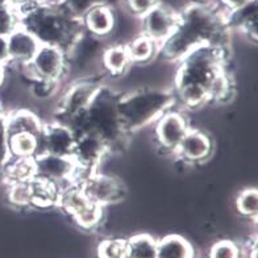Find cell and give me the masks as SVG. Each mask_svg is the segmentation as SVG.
<instances>
[{"instance_id":"obj_1","label":"cell","mask_w":258,"mask_h":258,"mask_svg":"<svg viewBox=\"0 0 258 258\" xmlns=\"http://www.w3.org/2000/svg\"><path fill=\"white\" fill-rule=\"evenodd\" d=\"M229 32L225 11L212 3H190L178 12L177 25L160 45L158 53L167 61L179 62L198 46L210 45L227 49Z\"/></svg>"},{"instance_id":"obj_2","label":"cell","mask_w":258,"mask_h":258,"mask_svg":"<svg viewBox=\"0 0 258 258\" xmlns=\"http://www.w3.org/2000/svg\"><path fill=\"white\" fill-rule=\"evenodd\" d=\"M19 25L28 31L41 45H50L70 53L86 33L82 19L55 0H34L16 8Z\"/></svg>"},{"instance_id":"obj_3","label":"cell","mask_w":258,"mask_h":258,"mask_svg":"<svg viewBox=\"0 0 258 258\" xmlns=\"http://www.w3.org/2000/svg\"><path fill=\"white\" fill-rule=\"evenodd\" d=\"M227 49L203 45L192 49L179 61L174 81V96L188 108L211 102V91L224 72Z\"/></svg>"},{"instance_id":"obj_4","label":"cell","mask_w":258,"mask_h":258,"mask_svg":"<svg viewBox=\"0 0 258 258\" xmlns=\"http://www.w3.org/2000/svg\"><path fill=\"white\" fill-rule=\"evenodd\" d=\"M119 98L120 95L112 90L100 86L90 104L64 125L72 129L75 136L91 135L98 137L108 146L109 152L120 148L128 133L120 120Z\"/></svg>"},{"instance_id":"obj_5","label":"cell","mask_w":258,"mask_h":258,"mask_svg":"<svg viewBox=\"0 0 258 258\" xmlns=\"http://www.w3.org/2000/svg\"><path fill=\"white\" fill-rule=\"evenodd\" d=\"M175 102L177 99L170 90L144 87L120 95L117 109L125 132L131 133L160 119Z\"/></svg>"},{"instance_id":"obj_6","label":"cell","mask_w":258,"mask_h":258,"mask_svg":"<svg viewBox=\"0 0 258 258\" xmlns=\"http://www.w3.org/2000/svg\"><path fill=\"white\" fill-rule=\"evenodd\" d=\"M57 206L72 216L79 227L92 229L102 221L103 207L90 199L81 186L74 182L68 183L61 188Z\"/></svg>"},{"instance_id":"obj_7","label":"cell","mask_w":258,"mask_h":258,"mask_svg":"<svg viewBox=\"0 0 258 258\" xmlns=\"http://www.w3.org/2000/svg\"><path fill=\"white\" fill-rule=\"evenodd\" d=\"M23 68L33 79L58 83L68 70V57L62 49L40 45L32 61Z\"/></svg>"},{"instance_id":"obj_8","label":"cell","mask_w":258,"mask_h":258,"mask_svg":"<svg viewBox=\"0 0 258 258\" xmlns=\"http://www.w3.org/2000/svg\"><path fill=\"white\" fill-rule=\"evenodd\" d=\"M109 153L108 146L102 140L91 135L75 136V144L73 148L72 160L77 166L74 183H78L86 175L94 173L98 165Z\"/></svg>"},{"instance_id":"obj_9","label":"cell","mask_w":258,"mask_h":258,"mask_svg":"<svg viewBox=\"0 0 258 258\" xmlns=\"http://www.w3.org/2000/svg\"><path fill=\"white\" fill-rule=\"evenodd\" d=\"M77 184H79L83 192L100 207L119 203L126 194L125 186L121 180L111 175L99 174L96 171L86 175Z\"/></svg>"},{"instance_id":"obj_10","label":"cell","mask_w":258,"mask_h":258,"mask_svg":"<svg viewBox=\"0 0 258 258\" xmlns=\"http://www.w3.org/2000/svg\"><path fill=\"white\" fill-rule=\"evenodd\" d=\"M100 85L92 81H81L72 85L62 96L58 107L57 121L68 124L90 104Z\"/></svg>"},{"instance_id":"obj_11","label":"cell","mask_w":258,"mask_h":258,"mask_svg":"<svg viewBox=\"0 0 258 258\" xmlns=\"http://www.w3.org/2000/svg\"><path fill=\"white\" fill-rule=\"evenodd\" d=\"M33 165L36 177L55 182L61 187L63 183H72L77 173V166L70 157L37 153L33 157Z\"/></svg>"},{"instance_id":"obj_12","label":"cell","mask_w":258,"mask_h":258,"mask_svg":"<svg viewBox=\"0 0 258 258\" xmlns=\"http://www.w3.org/2000/svg\"><path fill=\"white\" fill-rule=\"evenodd\" d=\"M75 144V135L68 125L61 122L42 124L38 137V153L70 157Z\"/></svg>"},{"instance_id":"obj_13","label":"cell","mask_w":258,"mask_h":258,"mask_svg":"<svg viewBox=\"0 0 258 258\" xmlns=\"http://www.w3.org/2000/svg\"><path fill=\"white\" fill-rule=\"evenodd\" d=\"M143 34L161 45L163 41L173 33L177 25L178 12L173 11L165 4H157L156 7L144 15L143 17Z\"/></svg>"},{"instance_id":"obj_14","label":"cell","mask_w":258,"mask_h":258,"mask_svg":"<svg viewBox=\"0 0 258 258\" xmlns=\"http://www.w3.org/2000/svg\"><path fill=\"white\" fill-rule=\"evenodd\" d=\"M188 129V124L182 113L167 111L157 120L156 137L163 149L175 152Z\"/></svg>"},{"instance_id":"obj_15","label":"cell","mask_w":258,"mask_h":258,"mask_svg":"<svg viewBox=\"0 0 258 258\" xmlns=\"http://www.w3.org/2000/svg\"><path fill=\"white\" fill-rule=\"evenodd\" d=\"M40 45L33 34L21 27L16 28L7 37L8 57H10L8 63H16L17 66L28 64L37 53Z\"/></svg>"},{"instance_id":"obj_16","label":"cell","mask_w":258,"mask_h":258,"mask_svg":"<svg viewBox=\"0 0 258 258\" xmlns=\"http://www.w3.org/2000/svg\"><path fill=\"white\" fill-rule=\"evenodd\" d=\"M225 20L229 29H237L245 34L253 44L258 40V0H251L250 3L232 11H225Z\"/></svg>"},{"instance_id":"obj_17","label":"cell","mask_w":258,"mask_h":258,"mask_svg":"<svg viewBox=\"0 0 258 258\" xmlns=\"http://www.w3.org/2000/svg\"><path fill=\"white\" fill-rule=\"evenodd\" d=\"M175 152L186 162H203L212 153V141L202 131L188 129Z\"/></svg>"},{"instance_id":"obj_18","label":"cell","mask_w":258,"mask_h":258,"mask_svg":"<svg viewBox=\"0 0 258 258\" xmlns=\"http://www.w3.org/2000/svg\"><path fill=\"white\" fill-rule=\"evenodd\" d=\"M82 23L87 33L94 37L102 38L112 33L116 25V17L112 7L98 6L83 15Z\"/></svg>"},{"instance_id":"obj_19","label":"cell","mask_w":258,"mask_h":258,"mask_svg":"<svg viewBox=\"0 0 258 258\" xmlns=\"http://www.w3.org/2000/svg\"><path fill=\"white\" fill-rule=\"evenodd\" d=\"M29 186H31L32 195L31 206L40 208H49L57 206L58 198H59V192H61L62 188L59 184L34 175L29 180Z\"/></svg>"},{"instance_id":"obj_20","label":"cell","mask_w":258,"mask_h":258,"mask_svg":"<svg viewBox=\"0 0 258 258\" xmlns=\"http://www.w3.org/2000/svg\"><path fill=\"white\" fill-rule=\"evenodd\" d=\"M156 258H195V250L180 234H167L157 240Z\"/></svg>"},{"instance_id":"obj_21","label":"cell","mask_w":258,"mask_h":258,"mask_svg":"<svg viewBox=\"0 0 258 258\" xmlns=\"http://www.w3.org/2000/svg\"><path fill=\"white\" fill-rule=\"evenodd\" d=\"M6 119H7L8 135L23 132L40 137L42 124L34 113L25 109H19L10 115H6Z\"/></svg>"},{"instance_id":"obj_22","label":"cell","mask_w":258,"mask_h":258,"mask_svg":"<svg viewBox=\"0 0 258 258\" xmlns=\"http://www.w3.org/2000/svg\"><path fill=\"white\" fill-rule=\"evenodd\" d=\"M102 63L103 68L109 74L119 77L128 70L132 62L129 59L125 45H113V46H109L103 51Z\"/></svg>"},{"instance_id":"obj_23","label":"cell","mask_w":258,"mask_h":258,"mask_svg":"<svg viewBox=\"0 0 258 258\" xmlns=\"http://www.w3.org/2000/svg\"><path fill=\"white\" fill-rule=\"evenodd\" d=\"M125 46L131 62L140 64L152 61L160 50V45L144 34H140L136 38H133Z\"/></svg>"},{"instance_id":"obj_24","label":"cell","mask_w":258,"mask_h":258,"mask_svg":"<svg viewBox=\"0 0 258 258\" xmlns=\"http://www.w3.org/2000/svg\"><path fill=\"white\" fill-rule=\"evenodd\" d=\"M8 144L14 158H33L38 153V137L31 133H11Z\"/></svg>"},{"instance_id":"obj_25","label":"cell","mask_w":258,"mask_h":258,"mask_svg":"<svg viewBox=\"0 0 258 258\" xmlns=\"http://www.w3.org/2000/svg\"><path fill=\"white\" fill-rule=\"evenodd\" d=\"M126 258H156L157 240L148 233L135 234L125 240Z\"/></svg>"},{"instance_id":"obj_26","label":"cell","mask_w":258,"mask_h":258,"mask_svg":"<svg viewBox=\"0 0 258 258\" xmlns=\"http://www.w3.org/2000/svg\"><path fill=\"white\" fill-rule=\"evenodd\" d=\"M34 177L33 158H11L10 162L3 171L4 180L8 183H17V182H28Z\"/></svg>"},{"instance_id":"obj_27","label":"cell","mask_w":258,"mask_h":258,"mask_svg":"<svg viewBox=\"0 0 258 258\" xmlns=\"http://www.w3.org/2000/svg\"><path fill=\"white\" fill-rule=\"evenodd\" d=\"M236 207L242 216L255 220L258 215V192L255 188H246L237 195Z\"/></svg>"},{"instance_id":"obj_28","label":"cell","mask_w":258,"mask_h":258,"mask_svg":"<svg viewBox=\"0 0 258 258\" xmlns=\"http://www.w3.org/2000/svg\"><path fill=\"white\" fill-rule=\"evenodd\" d=\"M98 258H126V242L122 238H107L98 245Z\"/></svg>"},{"instance_id":"obj_29","label":"cell","mask_w":258,"mask_h":258,"mask_svg":"<svg viewBox=\"0 0 258 258\" xmlns=\"http://www.w3.org/2000/svg\"><path fill=\"white\" fill-rule=\"evenodd\" d=\"M29 180L10 184V188H8V201H10V203H12L16 207H29L31 206L32 195Z\"/></svg>"},{"instance_id":"obj_30","label":"cell","mask_w":258,"mask_h":258,"mask_svg":"<svg viewBox=\"0 0 258 258\" xmlns=\"http://www.w3.org/2000/svg\"><path fill=\"white\" fill-rule=\"evenodd\" d=\"M61 3L64 8H68L74 16L82 19L83 15L90 11L91 8L98 7V6H109L112 0H55Z\"/></svg>"},{"instance_id":"obj_31","label":"cell","mask_w":258,"mask_h":258,"mask_svg":"<svg viewBox=\"0 0 258 258\" xmlns=\"http://www.w3.org/2000/svg\"><path fill=\"white\" fill-rule=\"evenodd\" d=\"M19 27V14L16 8L11 4L0 7V36L8 37Z\"/></svg>"},{"instance_id":"obj_32","label":"cell","mask_w":258,"mask_h":258,"mask_svg":"<svg viewBox=\"0 0 258 258\" xmlns=\"http://www.w3.org/2000/svg\"><path fill=\"white\" fill-rule=\"evenodd\" d=\"M208 258H241V249L234 241L220 240L211 246Z\"/></svg>"},{"instance_id":"obj_33","label":"cell","mask_w":258,"mask_h":258,"mask_svg":"<svg viewBox=\"0 0 258 258\" xmlns=\"http://www.w3.org/2000/svg\"><path fill=\"white\" fill-rule=\"evenodd\" d=\"M8 135L7 129V119L3 112H0V178L3 175V171L7 166V163L11 161V152L10 144H8Z\"/></svg>"},{"instance_id":"obj_34","label":"cell","mask_w":258,"mask_h":258,"mask_svg":"<svg viewBox=\"0 0 258 258\" xmlns=\"http://www.w3.org/2000/svg\"><path fill=\"white\" fill-rule=\"evenodd\" d=\"M126 4L131 12L143 17L152 8L156 7L157 4H160V0H126Z\"/></svg>"},{"instance_id":"obj_35","label":"cell","mask_w":258,"mask_h":258,"mask_svg":"<svg viewBox=\"0 0 258 258\" xmlns=\"http://www.w3.org/2000/svg\"><path fill=\"white\" fill-rule=\"evenodd\" d=\"M218 2L227 11H232V10H236V8L242 7V6H245V4L250 3L251 0H218Z\"/></svg>"},{"instance_id":"obj_36","label":"cell","mask_w":258,"mask_h":258,"mask_svg":"<svg viewBox=\"0 0 258 258\" xmlns=\"http://www.w3.org/2000/svg\"><path fill=\"white\" fill-rule=\"evenodd\" d=\"M8 62H10V57H8L7 37H2L0 36V63L7 66Z\"/></svg>"},{"instance_id":"obj_37","label":"cell","mask_w":258,"mask_h":258,"mask_svg":"<svg viewBox=\"0 0 258 258\" xmlns=\"http://www.w3.org/2000/svg\"><path fill=\"white\" fill-rule=\"evenodd\" d=\"M4 79H6V64L0 63V87L4 83Z\"/></svg>"},{"instance_id":"obj_38","label":"cell","mask_w":258,"mask_h":258,"mask_svg":"<svg viewBox=\"0 0 258 258\" xmlns=\"http://www.w3.org/2000/svg\"><path fill=\"white\" fill-rule=\"evenodd\" d=\"M11 0H0V7H4V6H10Z\"/></svg>"}]
</instances>
